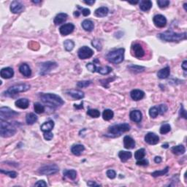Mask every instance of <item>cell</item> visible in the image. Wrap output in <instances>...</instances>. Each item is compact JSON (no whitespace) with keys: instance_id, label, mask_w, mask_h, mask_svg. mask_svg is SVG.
I'll return each instance as SVG.
<instances>
[{"instance_id":"1","label":"cell","mask_w":187,"mask_h":187,"mask_svg":"<svg viewBox=\"0 0 187 187\" xmlns=\"http://www.w3.org/2000/svg\"><path fill=\"white\" fill-rule=\"evenodd\" d=\"M40 98L41 99L43 103L52 108H57L65 104V102L62 97L55 94L41 93L40 94Z\"/></svg>"},{"instance_id":"2","label":"cell","mask_w":187,"mask_h":187,"mask_svg":"<svg viewBox=\"0 0 187 187\" xmlns=\"http://www.w3.org/2000/svg\"><path fill=\"white\" fill-rule=\"evenodd\" d=\"M160 40L166 42H179L186 39V33H176L172 31H167L158 35Z\"/></svg>"},{"instance_id":"3","label":"cell","mask_w":187,"mask_h":187,"mask_svg":"<svg viewBox=\"0 0 187 187\" xmlns=\"http://www.w3.org/2000/svg\"><path fill=\"white\" fill-rule=\"evenodd\" d=\"M17 132L15 124L7 121H1L0 124V134L2 137H10L14 135Z\"/></svg>"},{"instance_id":"4","label":"cell","mask_w":187,"mask_h":187,"mask_svg":"<svg viewBox=\"0 0 187 187\" xmlns=\"http://www.w3.org/2000/svg\"><path fill=\"white\" fill-rule=\"evenodd\" d=\"M124 48H119L112 51H110L106 56L108 62L113 64H119L124 61Z\"/></svg>"},{"instance_id":"5","label":"cell","mask_w":187,"mask_h":187,"mask_svg":"<svg viewBox=\"0 0 187 187\" xmlns=\"http://www.w3.org/2000/svg\"><path fill=\"white\" fill-rule=\"evenodd\" d=\"M30 85L26 83L22 84H18V85L13 86L10 87L8 90L5 92V95L6 97H13L16 94L21 93V92H24L28 91L30 89Z\"/></svg>"},{"instance_id":"6","label":"cell","mask_w":187,"mask_h":187,"mask_svg":"<svg viewBox=\"0 0 187 187\" xmlns=\"http://www.w3.org/2000/svg\"><path fill=\"white\" fill-rule=\"evenodd\" d=\"M130 125L127 123L121 124H116V125L112 126L109 128L108 133L110 134L111 135H113L116 137V136H120L122 133L128 132L130 130Z\"/></svg>"},{"instance_id":"7","label":"cell","mask_w":187,"mask_h":187,"mask_svg":"<svg viewBox=\"0 0 187 187\" xmlns=\"http://www.w3.org/2000/svg\"><path fill=\"white\" fill-rule=\"evenodd\" d=\"M59 171V168L56 164H54L45 165L39 169V173L45 176H51V175L56 174Z\"/></svg>"},{"instance_id":"8","label":"cell","mask_w":187,"mask_h":187,"mask_svg":"<svg viewBox=\"0 0 187 187\" xmlns=\"http://www.w3.org/2000/svg\"><path fill=\"white\" fill-rule=\"evenodd\" d=\"M167 106L166 105H159V106H154L149 110V115L152 119H155L159 115H163L167 111Z\"/></svg>"},{"instance_id":"9","label":"cell","mask_w":187,"mask_h":187,"mask_svg":"<svg viewBox=\"0 0 187 187\" xmlns=\"http://www.w3.org/2000/svg\"><path fill=\"white\" fill-rule=\"evenodd\" d=\"M18 115V113L12 110L8 107H2L0 108V119H1V121H6Z\"/></svg>"},{"instance_id":"10","label":"cell","mask_w":187,"mask_h":187,"mask_svg":"<svg viewBox=\"0 0 187 187\" xmlns=\"http://www.w3.org/2000/svg\"><path fill=\"white\" fill-rule=\"evenodd\" d=\"M57 67V64L53 62H45L40 65V72L39 74L40 75H45L49 73L52 70Z\"/></svg>"},{"instance_id":"11","label":"cell","mask_w":187,"mask_h":187,"mask_svg":"<svg viewBox=\"0 0 187 187\" xmlns=\"http://www.w3.org/2000/svg\"><path fill=\"white\" fill-rule=\"evenodd\" d=\"M77 55L80 59H87L94 55V51L89 47L83 46L77 51Z\"/></svg>"},{"instance_id":"12","label":"cell","mask_w":187,"mask_h":187,"mask_svg":"<svg viewBox=\"0 0 187 187\" xmlns=\"http://www.w3.org/2000/svg\"><path fill=\"white\" fill-rule=\"evenodd\" d=\"M132 52L133 56L137 59L143 58L145 55V50H143V47L140 44H138V43H136V44L132 45Z\"/></svg>"},{"instance_id":"13","label":"cell","mask_w":187,"mask_h":187,"mask_svg":"<svg viewBox=\"0 0 187 187\" xmlns=\"http://www.w3.org/2000/svg\"><path fill=\"white\" fill-rule=\"evenodd\" d=\"M153 21L156 27L163 28L167 25L166 18L162 15H156L153 18Z\"/></svg>"},{"instance_id":"14","label":"cell","mask_w":187,"mask_h":187,"mask_svg":"<svg viewBox=\"0 0 187 187\" xmlns=\"http://www.w3.org/2000/svg\"><path fill=\"white\" fill-rule=\"evenodd\" d=\"M74 29H75L74 24H72L71 23H69L62 25L59 28V32L61 35H63V36H66V35L71 34L74 31Z\"/></svg>"},{"instance_id":"15","label":"cell","mask_w":187,"mask_h":187,"mask_svg":"<svg viewBox=\"0 0 187 187\" xmlns=\"http://www.w3.org/2000/svg\"><path fill=\"white\" fill-rule=\"evenodd\" d=\"M145 141L150 145H156L159 142V137L154 133L149 132L145 136Z\"/></svg>"},{"instance_id":"16","label":"cell","mask_w":187,"mask_h":187,"mask_svg":"<svg viewBox=\"0 0 187 187\" xmlns=\"http://www.w3.org/2000/svg\"><path fill=\"white\" fill-rule=\"evenodd\" d=\"M24 9L23 5L18 1H13L11 5V11L13 13L17 14V13H21Z\"/></svg>"},{"instance_id":"17","label":"cell","mask_w":187,"mask_h":187,"mask_svg":"<svg viewBox=\"0 0 187 187\" xmlns=\"http://www.w3.org/2000/svg\"><path fill=\"white\" fill-rule=\"evenodd\" d=\"M0 75L2 78L5 79H10L13 77L14 75V71H13V68L11 67H5V68L2 69L1 72H0Z\"/></svg>"},{"instance_id":"18","label":"cell","mask_w":187,"mask_h":187,"mask_svg":"<svg viewBox=\"0 0 187 187\" xmlns=\"http://www.w3.org/2000/svg\"><path fill=\"white\" fill-rule=\"evenodd\" d=\"M129 117H130L131 120L134 121V122L139 123L142 121L143 114L140 111L138 110H132L131 111L130 114H129Z\"/></svg>"},{"instance_id":"19","label":"cell","mask_w":187,"mask_h":187,"mask_svg":"<svg viewBox=\"0 0 187 187\" xmlns=\"http://www.w3.org/2000/svg\"><path fill=\"white\" fill-rule=\"evenodd\" d=\"M130 97L133 100L138 101L145 97V93L140 89H134L130 92Z\"/></svg>"},{"instance_id":"20","label":"cell","mask_w":187,"mask_h":187,"mask_svg":"<svg viewBox=\"0 0 187 187\" xmlns=\"http://www.w3.org/2000/svg\"><path fill=\"white\" fill-rule=\"evenodd\" d=\"M124 146L126 149H132L135 147V141L129 136L124 137Z\"/></svg>"},{"instance_id":"21","label":"cell","mask_w":187,"mask_h":187,"mask_svg":"<svg viewBox=\"0 0 187 187\" xmlns=\"http://www.w3.org/2000/svg\"><path fill=\"white\" fill-rule=\"evenodd\" d=\"M67 17H68V16H67V13H59V14L56 15V16L55 17L53 22H54L55 25L62 24V23H63L64 22H65V21H67Z\"/></svg>"},{"instance_id":"22","label":"cell","mask_w":187,"mask_h":187,"mask_svg":"<svg viewBox=\"0 0 187 187\" xmlns=\"http://www.w3.org/2000/svg\"><path fill=\"white\" fill-rule=\"evenodd\" d=\"M19 71L23 76L30 77L32 75V70L27 64H22L19 67Z\"/></svg>"},{"instance_id":"23","label":"cell","mask_w":187,"mask_h":187,"mask_svg":"<svg viewBox=\"0 0 187 187\" xmlns=\"http://www.w3.org/2000/svg\"><path fill=\"white\" fill-rule=\"evenodd\" d=\"M15 105L17 107L21 109H26L29 105V101L27 99H18V100L16 101L15 102Z\"/></svg>"},{"instance_id":"24","label":"cell","mask_w":187,"mask_h":187,"mask_svg":"<svg viewBox=\"0 0 187 187\" xmlns=\"http://www.w3.org/2000/svg\"><path fill=\"white\" fill-rule=\"evenodd\" d=\"M84 150H85V147L83 145L76 144L72 146L71 152L75 156H80Z\"/></svg>"},{"instance_id":"25","label":"cell","mask_w":187,"mask_h":187,"mask_svg":"<svg viewBox=\"0 0 187 187\" xmlns=\"http://www.w3.org/2000/svg\"><path fill=\"white\" fill-rule=\"evenodd\" d=\"M109 10L108 8H106V7H101V8H97L94 12V14L97 17L99 18H102V17H105L108 14Z\"/></svg>"},{"instance_id":"26","label":"cell","mask_w":187,"mask_h":187,"mask_svg":"<svg viewBox=\"0 0 187 187\" xmlns=\"http://www.w3.org/2000/svg\"><path fill=\"white\" fill-rule=\"evenodd\" d=\"M54 127V122L53 121L50 120L47 122H45L44 124H42L40 129L43 131V132H50V131L53 129V128Z\"/></svg>"},{"instance_id":"27","label":"cell","mask_w":187,"mask_h":187,"mask_svg":"<svg viewBox=\"0 0 187 187\" xmlns=\"http://www.w3.org/2000/svg\"><path fill=\"white\" fill-rule=\"evenodd\" d=\"M170 74V69L169 67H166L158 72L157 76L160 79H165L169 77Z\"/></svg>"},{"instance_id":"28","label":"cell","mask_w":187,"mask_h":187,"mask_svg":"<svg viewBox=\"0 0 187 187\" xmlns=\"http://www.w3.org/2000/svg\"><path fill=\"white\" fill-rule=\"evenodd\" d=\"M67 94L75 99H81L84 97L83 92L79 90H70L67 92Z\"/></svg>"},{"instance_id":"29","label":"cell","mask_w":187,"mask_h":187,"mask_svg":"<svg viewBox=\"0 0 187 187\" xmlns=\"http://www.w3.org/2000/svg\"><path fill=\"white\" fill-rule=\"evenodd\" d=\"M81 25L83 29L86 32H92L94 28V24L93 21H90V20H84L82 22Z\"/></svg>"},{"instance_id":"30","label":"cell","mask_w":187,"mask_h":187,"mask_svg":"<svg viewBox=\"0 0 187 187\" xmlns=\"http://www.w3.org/2000/svg\"><path fill=\"white\" fill-rule=\"evenodd\" d=\"M152 2L150 0H144V1H141L140 2V8L143 11H148L152 8Z\"/></svg>"},{"instance_id":"31","label":"cell","mask_w":187,"mask_h":187,"mask_svg":"<svg viewBox=\"0 0 187 187\" xmlns=\"http://www.w3.org/2000/svg\"><path fill=\"white\" fill-rule=\"evenodd\" d=\"M119 157L121 159V161L123 162H126L128 159H130L132 157V153L129 152V151H121L119 153Z\"/></svg>"},{"instance_id":"32","label":"cell","mask_w":187,"mask_h":187,"mask_svg":"<svg viewBox=\"0 0 187 187\" xmlns=\"http://www.w3.org/2000/svg\"><path fill=\"white\" fill-rule=\"evenodd\" d=\"M172 152L176 155H182L185 153L186 151V149L183 145H178V146H174L171 149Z\"/></svg>"},{"instance_id":"33","label":"cell","mask_w":187,"mask_h":187,"mask_svg":"<svg viewBox=\"0 0 187 187\" xmlns=\"http://www.w3.org/2000/svg\"><path fill=\"white\" fill-rule=\"evenodd\" d=\"M37 121H38V116L33 113H28L26 115V121L29 125H32Z\"/></svg>"},{"instance_id":"34","label":"cell","mask_w":187,"mask_h":187,"mask_svg":"<svg viewBox=\"0 0 187 187\" xmlns=\"http://www.w3.org/2000/svg\"><path fill=\"white\" fill-rule=\"evenodd\" d=\"M63 173L64 176L71 180H75L77 177V172L74 170H65Z\"/></svg>"},{"instance_id":"35","label":"cell","mask_w":187,"mask_h":187,"mask_svg":"<svg viewBox=\"0 0 187 187\" xmlns=\"http://www.w3.org/2000/svg\"><path fill=\"white\" fill-rule=\"evenodd\" d=\"M113 110H110V109H106L102 113V118L105 121H110V119L113 118Z\"/></svg>"},{"instance_id":"36","label":"cell","mask_w":187,"mask_h":187,"mask_svg":"<svg viewBox=\"0 0 187 187\" xmlns=\"http://www.w3.org/2000/svg\"><path fill=\"white\" fill-rule=\"evenodd\" d=\"M99 73L102 74V75H107V74L110 73L112 72V68L108 66L103 67H97V71Z\"/></svg>"},{"instance_id":"37","label":"cell","mask_w":187,"mask_h":187,"mask_svg":"<svg viewBox=\"0 0 187 187\" xmlns=\"http://www.w3.org/2000/svg\"><path fill=\"white\" fill-rule=\"evenodd\" d=\"M128 69H129L130 71H132L134 73H139V72H142L145 70V67L142 66H138V65H129L128 67Z\"/></svg>"},{"instance_id":"38","label":"cell","mask_w":187,"mask_h":187,"mask_svg":"<svg viewBox=\"0 0 187 187\" xmlns=\"http://www.w3.org/2000/svg\"><path fill=\"white\" fill-rule=\"evenodd\" d=\"M64 46L67 51H71L75 47V43L71 40H67L64 43Z\"/></svg>"},{"instance_id":"39","label":"cell","mask_w":187,"mask_h":187,"mask_svg":"<svg viewBox=\"0 0 187 187\" xmlns=\"http://www.w3.org/2000/svg\"><path fill=\"white\" fill-rule=\"evenodd\" d=\"M34 109H35V113L38 114H41L45 112V107L39 102H36V103L34 104Z\"/></svg>"},{"instance_id":"40","label":"cell","mask_w":187,"mask_h":187,"mask_svg":"<svg viewBox=\"0 0 187 187\" xmlns=\"http://www.w3.org/2000/svg\"><path fill=\"white\" fill-rule=\"evenodd\" d=\"M146 156V151L144 149H140L137 150L135 153H134V158L137 160L142 159Z\"/></svg>"},{"instance_id":"41","label":"cell","mask_w":187,"mask_h":187,"mask_svg":"<svg viewBox=\"0 0 187 187\" xmlns=\"http://www.w3.org/2000/svg\"><path fill=\"white\" fill-rule=\"evenodd\" d=\"M168 170H169V167H165L164 169L161 170H158V171H155L154 173L151 174V176L153 177H158V176H164V175L166 174V173H168Z\"/></svg>"},{"instance_id":"42","label":"cell","mask_w":187,"mask_h":187,"mask_svg":"<svg viewBox=\"0 0 187 187\" xmlns=\"http://www.w3.org/2000/svg\"><path fill=\"white\" fill-rule=\"evenodd\" d=\"M87 114L92 118H98L100 116V112L97 109H89L87 111Z\"/></svg>"},{"instance_id":"43","label":"cell","mask_w":187,"mask_h":187,"mask_svg":"<svg viewBox=\"0 0 187 187\" xmlns=\"http://www.w3.org/2000/svg\"><path fill=\"white\" fill-rule=\"evenodd\" d=\"M170 130H171V127H170V125L168 124H165L160 127V133H161V134H167V133L169 132Z\"/></svg>"},{"instance_id":"44","label":"cell","mask_w":187,"mask_h":187,"mask_svg":"<svg viewBox=\"0 0 187 187\" xmlns=\"http://www.w3.org/2000/svg\"><path fill=\"white\" fill-rule=\"evenodd\" d=\"M92 45H93L94 48H95L97 50H102V43H101V41L99 40H98V39H94V40H92Z\"/></svg>"},{"instance_id":"45","label":"cell","mask_w":187,"mask_h":187,"mask_svg":"<svg viewBox=\"0 0 187 187\" xmlns=\"http://www.w3.org/2000/svg\"><path fill=\"white\" fill-rule=\"evenodd\" d=\"M157 5L160 8L163 9V8H166L169 6L170 1L169 0H158Z\"/></svg>"},{"instance_id":"46","label":"cell","mask_w":187,"mask_h":187,"mask_svg":"<svg viewBox=\"0 0 187 187\" xmlns=\"http://www.w3.org/2000/svg\"><path fill=\"white\" fill-rule=\"evenodd\" d=\"M92 82L90 80H83V81H80L77 83V86L78 88H85V87L89 86Z\"/></svg>"},{"instance_id":"47","label":"cell","mask_w":187,"mask_h":187,"mask_svg":"<svg viewBox=\"0 0 187 187\" xmlns=\"http://www.w3.org/2000/svg\"><path fill=\"white\" fill-rule=\"evenodd\" d=\"M1 173H4V174H5L6 176H10L11 178H15L17 177V173H16V172H14V171H5L4 170H1Z\"/></svg>"},{"instance_id":"48","label":"cell","mask_w":187,"mask_h":187,"mask_svg":"<svg viewBox=\"0 0 187 187\" xmlns=\"http://www.w3.org/2000/svg\"><path fill=\"white\" fill-rule=\"evenodd\" d=\"M86 68L92 72H95L97 71V66L94 65V63H89L86 65Z\"/></svg>"},{"instance_id":"49","label":"cell","mask_w":187,"mask_h":187,"mask_svg":"<svg viewBox=\"0 0 187 187\" xmlns=\"http://www.w3.org/2000/svg\"><path fill=\"white\" fill-rule=\"evenodd\" d=\"M106 174H107V176L110 179H114L116 176V172L114 171L113 170H108L107 171V173H106Z\"/></svg>"},{"instance_id":"50","label":"cell","mask_w":187,"mask_h":187,"mask_svg":"<svg viewBox=\"0 0 187 187\" xmlns=\"http://www.w3.org/2000/svg\"><path fill=\"white\" fill-rule=\"evenodd\" d=\"M137 165H139V166H147L149 164V161L147 159H140L137 160V161L136 162Z\"/></svg>"},{"instance_id":"51","label":"cell","mask_w":187,"mask_h":187,"mask_svg":"<svg viewBox=\"0 0 187 187\" xmlns=\"http://www.w3.org/2000/svg\"><path fill=\"white\" fill-rule=\"evenodd\" d=\"M53 137V134L51 132H44V138L46 140H51Z\"/></svg>"},{"instance_id":"52","label":"cell","mask_w":187,"mask_h":187,"mask_svg":"<svg viewBox=\"0 0 187 187\" xmlns=\"http://www.w3.org/2000/svg\"><path fill=\"white\" fill-rule=\"evenodd\" d=\"M81 10H82L81 11L82 14L83 16H88L90 15L91 11H90V10L88 9V8H83V9L81 8Z\"/></svg>"},{"instance_id":"53","label":"cell","mask_w":187,"mask_h":187,"mask_svg":"<svg viewBox=\"0 0 187 187\" xmlns=\"http://www.w3.org/2000/svg\"><path fill=\"white\" fill-rule=\"evenodd\" d=\"M180 116H181V117H183V119H186V110H184V108H183V106L181 105V110H180Z\"/></svg>"},{"instance_id":"54","label":"cell","mask_w":187,"mask_h":187,"mask_svg":"<svg viewBox=\"0 0 187 187\" xmlns=\"http://www.w3.org/2000/svg\"><path fill=\"white\" fill-rule=\"evenodd\" d=\"M35 186H47L48 185H47V183H45V181L42 180V181H39L37 182V183L35 184Z\"/></svg>"},{"instance_id":"55","label":"cell","mask_w":187,"mask_h":187,"mask_svg":"<svg viewBox=\"0 0 187 187\" xmlns=\"http://www.w3.org/2000/svg\"><path fill=\"white\" fill-rule=\"evenodd\" d=\"M87 185L89 186H101L100 184H98V183H95V182L94 181H89L87 183Z\"/></svg>"},{"instance_id":"56","label":"cell","mask_w":187,"mask_h":187,"mask_svg":"<svg viewBox=\"0 0 187 187\" xmlns=\"http://www.w3.org/2000/svg\"><path fill=\"white\" fill-rule=\"evenodd\" d=\"M181 67H182V68H183V70H184V71H186V70H187V62H186V61H184V62H183V64H182Z\"/></svg>"},{"instance_id":"57","label":"cell","mask_w":187,"mask_h":187,"mask_svg":"<svg viewBox=\"0 0 187 187\" xmlns=\"http://www.w3.org/2000/svg\"><path fill=\"white\" fill-rule=\"evenodd\" d=\"M154 161L156 163H158V164H159V163L161 161V158L160 157V156H156V157L154 158Z\"/></svg>"},{"instance_id":"58","label":"cell","mask_w":187,"mask_h":187,"mask_svg":"<svg viewBox=\"0 0 187 187\" xmlns=\"http://www.w3.org/2000/svg\"><path fill=\"white\" fill-rule=\"evenodd\" d=\"M84 3H86V5H92L95 3V1L94 0H92V1H83Z\"/></svg>"},{"instance_id":"59","label":"cell","mask_w":187,"mask_h":187,"mask_svg":"<svg viewBox=\"0 0 187 187\" xmlns=\"http://www.w3.org/2000/svg\"><path fill=\"white\" fill-rule=\"evenodd\" d=\"M75 105V107L77 109H81L83 108V102L80 103V105Z\"/></svg>"},{"instance_id":"60","label":"cell","mask_w":187,"mask_h":187,"mask_svg":"<svg viewBox=\"0 0 187 187\" xmlns=\"http://www.w3.org/2000/svg\"><path fill=\"white\" fill-rule=\"evenodd\" d=\"M129 2V4H132V5H136V4H137V3L139 2H138V1H134V2Z\"/></svg>"},{"instance_id":"61","label":"cell","mask_w":187,"mask_h":187,"mask_svg":"<svg viewBox=\"0 0 187 187\" xmlns=\"http://www.w3.org/2000/svg\"><path fill=\"white\" fill-rule=\"evenodd\" d=\"M79 15H80V13H79L78 11H75V13H74V16H76V17H78Z\"/></svg>"},{"instance_id":"62","label":"cell","mask_w":187,"mask_h":187,"mask_svg":"<svg viewBox=\"0 0 187 187\" xmlns=\"http://www.w3.org/2000/svg\"><path fill=\"white\" fill-rule=\"evenodd\" d=\"M162 148H164V149H167V148H168V144L162 145Z\"/></svg>"},{"instance_id":"63","label":"cell","mask_w":187,"mask_h":187,"mask_svg":"<svg viewBox=\"0 0 187 187\" xmlns=\"http://www.w3.org/2000/svg\"><path fill=\"white\" fill-rule=\"evenodd\" d=\"M32 2L35 3V4H38V3L41 2H40V1H32Z\"/></svg>"},{"instance_id":"64","label":"cell","mask_w":187,"mask_h":187,"mask_svg":"<svg viewBox=\"0 0 187 187\" xmlns=\"http://www.w3.org/2000/svg\"><path fill=\"white\" fill-rule=\"evenodd\" d=\"M183 8H184V9H185V11H187V9H186V4H184L183 5Z\"/></svg>"}]
</instances>
